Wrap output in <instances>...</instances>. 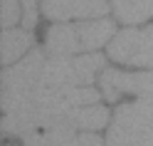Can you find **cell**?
<instances>
[{"instance_id":"ba28073f","label":"cell","mask_w":153,"mask_h":146,"mask_svg":"<svg viewBox=\"0 0 153 146\" xmlns=\"http://www.w3.org/2000/svg\"><path fill=\"white\" fill-rule=\"evenodd\" d=\"M106 10V0H42V13L59 22L74 17H104Z\"/></svg>"},{"instance_id":"3957f363","label":"cell","mask_w":153,"mask_h":146,"mask_svg":"<svg viewBox=\"0 0 153 146\" xmlns=\"http://www.w3.org/2000/svg\"><path fill=\"white\" fill-rule=\"evenodd\" d=\"M99 102V92L91 87H52V89L30 92L3 102V112L10 116H42L57 114L76 106H89Z\"/></svg>"},{"instance_id":"7a4b0ae2","label":"cell","mask_w":153,"mask_h":146,"mask_svg":"<svg viewBox=\"0 0 153 146\" xmlns=\"http://www.w3.org/2000/svg\"><path fill=\"white\" fill-rule=\"evenodd\" d=\"M109 112L106 106L89 104L76 109L57 112V114H42V116H10L5 114L3 131L15 136H30L37 131H97L106 126Z\"/></svg>"},{"instance_id":"9c48e42d","label":"cell","mask_w":153,"mask_h":146,"mask_svg":"<svg viewBox=\"0 0 153 146\" xmlns=\"http://www.w3.org/2000/svg\"><path fill=\"white\" fill-rule=\"evenodd\" d=\"M22 146H101V139L94 131H37Z\"/></svg>"},{"instance_id":"30bf717a","label":"cell","mask_w":153,"mask_h":146,"mask_svg":"<svg viewBox=\"0 0 153 146\" xmlns=\"http://www.w3.org/2000/svg\"><path fill=\"white\" fill-rule=\"evenodd\" d=\"M32 45V35L25 30H13L7 27L0 37V52H3V64H13L30 50Z\"/></svg>"},{"instance_id":"277c9868","label":"cell","mask_w":153,"mask_h":146,"mask_svg":"<svg viewBox=\"0 0 153 146\" xmlns=\"http://www.w3.org/2000/svg\"><path fill=\"white\" fill-rule=\"evenodd\" d=\"M114 27L111 20H89L79 25H54L47 30L45 52L52 57H74L82 52H94L104 42L114 40Z\"/></svg>"},{"instance_id":"4fadbf2b","label":"cell","mask_w":153,"mask_h":146,"mask_svg":"<svg viewBox=\"0 0 153 146\" xmlns=\"http://www.w3.org/2000/svg\"><path fill=\"white\" fill-rule=\"evenodd\" d=\"M37 3L40 0H22V7H25L22 22H25V27H35V22H37Z\"/></svg>"},{"instance_id":"5b68a950","label":"cell","mask_w":153,"mask_h":146,"mask_svg":"<svg viewBox=\"0 0 153 146\" xmlns=\"http://www.w3.org/2000/svg\"><path fill=\"white\" fill-rule=\"evenodd\" d=\"M106 146H153V102L121 104L109 126Z\"/></svg>"},{"instance_id":"6da1fadb","label":"cell","mask_w":153,"mask_h":146,"mask_svg":"<svg viewBox=\"0 0 153 146\" xmlns=\"http://www.w3.org/2000/svg\"><path fill=\"white\" fill-rule=\"evenodd\" d=\"M104 67L101 55H74V57H52L35 50L17 64L3 72V94L0 99L52 89V87H89L97 72Z\"/></svg>"},{"instance_id":"8fae6325","label":"cell","mask_w":153,"mask_h":146,"mask_svg":"<svg viewBox=\"0 0 153 146\" xmlns=\"http://www.w3.org/2000/svg\"><path fill=\"white\" fill-rule=\"evenodd\" d=\"M111 7L119 22L126 25H136L153 17V0H111Z\"/></svg>"},{"instance_id":"52a82bcc","label":"cell","mask_w":153,"mask_h":146,"mask_svg":"<svg viewBox=\"0 0 153 146\" xmlns=\"http://www.w3.org/2000/svg\"><path fill=\"white\" fill-rule=\"evenodd\" d=\"M101 92L109 102H119V97H123V94H133L138 99L153 102V72L106 70L101 74Z\"/></svg>"},{"instance_id":"8992f818","label":"cell","mask_w":153,"mask_h":146,"mask_svg":"<svg viewBox=\"0 0 153 146\" xmlns=\"http://www.w3.org/2000/svg\"><path fill=\"white\" fill-rule=\"evenodd\" d=\"M109 55L111 60H119L123 64H138L153 70V25L114 35V40L109 42Z\"/></svg>"},{"instance_id":"7c38bea8","label":"cell","mask_w":153,"mask_h":146,"mask_svg":"<svg viewBox=\"0 0 153 146\" xmlns=\"http://www.w3.org/2000/svg\"><path fill=\"white\" fill-rule=\"evenodd\" d=\"M20 20V0H3V27H13Z\"/></svg>"}]
</instances>
